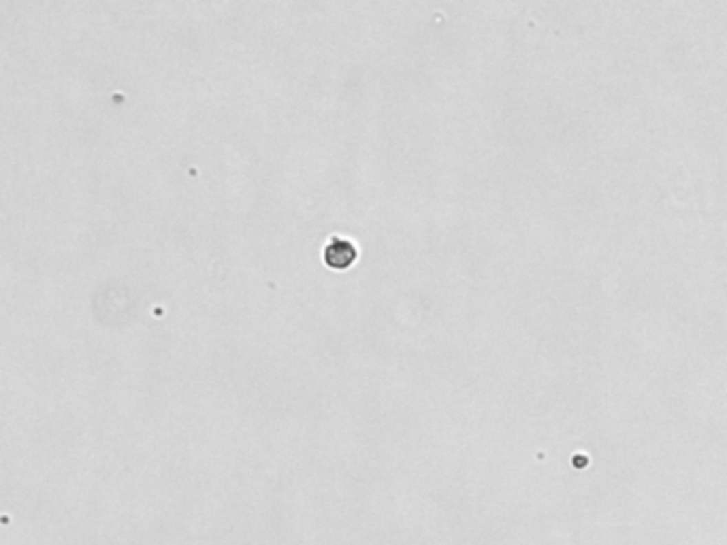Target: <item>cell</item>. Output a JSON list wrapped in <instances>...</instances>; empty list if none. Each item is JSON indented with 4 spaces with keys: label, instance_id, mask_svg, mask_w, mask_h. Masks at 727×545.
Returning a JSON list of instances; mask_svg holds the SVG:
<instances>
[{
    "label": "cell",
    "instance_id": "6da1fadb",
    "mask_svg": "<svg viewBox=\"0 0 727 545\" xmlns=\"http://www.w3.org/2000/svg\"><path fill=\"white\" fill-rule=\"evenodd\" d=\"M355 245H352V243H348V241H333V243H330L328 247H326V263L330 265V267H335V269H344V267H348L350 263H352V260H355Z\"/></svg>",
    "mask_w": 727,
    "mask_h": 545
}]
</instances>
